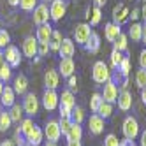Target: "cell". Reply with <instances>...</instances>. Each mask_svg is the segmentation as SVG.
<instances>
[{
  "mask_svg": "<svg viewBox=\"0 0 146 146\" xmlns=\"http://www.w3.org/2000/svg\"><path fill=\"white\" fill-rule=\"evenodd\" d=\"M21 51H23V55H25L27 58H34V56H37V53H39V40H37V37L28 35V37L23 40Z\"/></svg>",
  "mask_w": 146,
  "mask_h": 146,
  "instance_id": "30bf717a",
  "label": "cell"
},
{
  "mask_svg": "<svg viewBox=\"0 0 146 146\" xmlns=\"http://www.w3.org/2000/svg\"><path fill=\"white\" fill-rule=\"evenodd\" d=\"M0 146H16V143H14V139H5L0 143Z\"/></svg>",
  "mask_w": 146,
  "mask_h": 146,
  "instance_id": "7dc6e473",
  "label": "cell"
},
{
  "mask_svg": "<svg viewBox=\"0 0 146 146\" xmlns=\"http://www.w3.org/2000/svg\"><path fill=\"white\" fill-rule=\"evenodd\" d=\"M70 118H72V121H76V123H79V125H81L83 121H85V109L79 108V106H76L74 109H72Z\"/></svg>",
  "mask_w": 146,
  "mask_h": 146,
  "instance_id": "8d00e7d4",
  "label": "cell"
},
{
  "mask_svg": "<svg viewBox=\"0 0 146 146\" xmlns=\"http://www.w3.org/2000/svg\"><path fill=\"white\" fill-rule=\"evenodd\" d=\"M86 51H90V53H99V49H100V35L93 32L88 39V42L85 44Z\"/></svg>",
  "mask_w": 146,
  "mask_h": 146,
  "instance_id": "d4e9b609",
  "label": "cell"
},
{
  "mask_svg": "<svg viewBox=\"0 0 146 146\" xmlns=\"http://www.w3.org/2000/svg\"><path fill=\"white\" fill-rule=\"evenodd\" d=\"M114 49H118V51H121V53H123V51H127V48H129V34H120L118 35V39L116 40H114Z\"/></svg>",
  "mask_w": 146,
  "mask_h": 146,
  "instance_id": "f1b7e54d",
  "label": "cell"
},
{
  "mask_svg": "<svg viewBox=\"0 0 146 146\" xmlns=\"http://www.w3.org/2000/svg\"><path fill=\"white\" fill-rule=\"evenodd\" d=\"M44 137L48 141H53V143H56L62 137V130H60L58 120H48L46 121V125H44Z\"/></svg>",
  "mask_w": 146,
  "mask_h": 146,
  "instance_id": "ba28073f",
  "label": "cell"
},
{
  "mask_svg": "<svg viewBox=\"0 0 146 146\" xmlns=\"http://www.w3.org/2000/svg\"><path fill=\"white\" fill-rule=\"evenodd\" d=\"M121 130H123L125 139L134 141V139L139 135V123H137V120L132 118V116H127V118L123 120V127H121Z\"/></svg>",
  "mask_w": 146,
  "mask_h": 146,
  "instance_id": "5b68a950",
  "label": "cell"
},
{
  "mask_svg": "<svg viewBox=\"0 0 146 146\" xmlns=\"http://www.w3.org/2000/svg\"><path fill=\"white\" fill-rule=\"evenodd\" d=\"M113 76V72L109 70V67L104 64L102 60L95 62L92 67V79L97 83V85H104V83H108Z\"/></svg>",
  "mask_w": 146,
  "mask_h": 146,
  "instance_id": "7a4b0ae2",
  "label": "cell"
},
{
  "mask_svg": "<svg viewBox=\"0 0 146 146\" xmlns=\"http://www.w3.org/2000/svg\"><path fill=\"white\" fill-rule=\"evenodd\" d=\"M19 7H21L25 13H32L37 7V0H19Z\"/></svg>",
  "mask_w": 146,
  "mask_h": 146,
  "instance_id": "ab89813d",
  "label": "cell"
},
{
  "mask_svg": "<svg viewBox=\"0 0 146 146\" xmlns=\"http://www.w3.org/2000/svg\"><path fill=\"white\" fill-rule=\"evenodd\" d=\"M11 114H9V111H2L0 113V132H7L9 129H11Z\"/></svg>",
  "mask_w": 146,
  "mask_h": 146,
  "instance_id": "f546056e",
  "label": "cell"
},
{
  "mask_svg": "<svg viewBox=\"0 0 146 146\" xmlns=\"http://www.w3.org/2000/svg\"><path fill=\"white\" fill-rule=\"evenodd\" d=\"M9 114H11V120H13V121L19 123V121L23 120V114H25L23 106H19V104H14V106H11V108H9Z\"/></svg>",
  "mask_w": 146,
  "mask_h": 146,
  "instance_id": "83f0119b",
  "label": "cell"
},
{
  "mask_svg": "<svg viewBox=\"0 0 146 146\" xmlns=\"http://www.w3.org/2000/svg\"><path fill=\"white\" fill-rule=\"evenodd\" d=\"M9 44H11V35L5 28H2L0 30V49H5Z\"/></svg>",
  "mask_w": 146,
  "mask_h": 146,
  "instance_id": "60d3db41",
  "label": "cell"
},
{
  "mask_svg": "<svg viewBox=\"0 0 146 146\" xmlns=\"http://www.w3.org/2000/svg\"><path fill=\"white\" fill-rule=\"evenodd\" d=\"M51 34H53V27H51L49 23L37 27V34H35V37H37V40H39V44H42V42H49Z\"/></svg>",
  "mask_w": 146,
  "mask_h": 146,
  "instance_id": "44dd1931",
  "label": "cell"
},
{
  "mask_svg": "<svg viewBox=\"0 0 146 146\" xmlns=\"http://www.w3.org/2000/svg\"><path fill=\"white\" fill-rule=\"evenodd\" d=\"M14 92H16V95H25L27 90H28V79L25 74H18L14 78V85H13Z\"/></svg>",
  "mask_w": 146,
  "mask_h": 146,
  "instance_id": "7402d4cb",
  "label": "cell"
},
{
  "mask_svg": "<svg viewBox=\"0 0 146 146\" xmlns=\"http://www.w3.org/2000/svg\"><path fill=\"white\" fill-rule=\"evenodd\" d=\"M58 72H60V76L65 78V79L70 78V76H74V72H76V64H74V60H72V58H60Z\"/></svg>",
  "mask_w": 146,
  "mask_h": 146,
  "instance_id": "5bb4252c",
  "label": "cell"
},
{
  "mask_svg": "<svg viewBox=\"0 0 146 146\" xmlns=\"http://www.w3.org/2000/svg\"><path fill=\"white\" fill-rule=\"evenodd\" d=\"M7 4L13 5V7H16V5H19V0H7Z\"/></svg>",
  "mask_w": 146,
  "mask_h": 146,
  "instance_id": "9f6ffc18",
  "label": "cell"
},
{
  "mask_svg": "<svg viewBox=\"0 0 146 146\" xmlns=\"http://www.w3.org/2000/svg\"><path fill=\"white\" fill-rule=\"evenodd\" d=\"M141 16L144 18V21H146V2H144V5L141 7Z\"/></svg>",
  "mask_w": 146,
  "mask_h": 146,
  "instance_id": "6f0895ef",
  "label": "cell"
},
{
  "mask_svg": "<svg viewBox=\"0 0 146 146\" xmlns=\"http://www.w3.org/2000/svg\"><path fill=\"white\" fill-rule=\"evenodd\" d=\"M141 42L146 46V21L143 23V39H141Z\"/></svg>",
  "mask_w": 146,
  "mask_h": 146,
  "instance_id": "681fc988",
  "label": "cell"
},
{
  "mask_svg": "<svg viewBox=\"0 0 146 146\" xmlns=\"http://www.w3.org/2000/svg\"><path fill=\"white\" fill-rule=\"evenodd\" d=\"M58 125H60V130H62V135H65L70 129V125H72V118H67V116H60L58 120Z\"/></svg>",
  "mask_w": 146,
  "mask_h": 146,
  "instance_id": "74e56055",
  "label": "cell"
},
{
  "mask_svg": "<svg viewBox=\"0 0 146 146\" xmlns=\"http://www.w3.org/2000/svg\"><path fill=\"white\" fill-rule=\"evenodd\" d=\"M58 83H60V72L55 69H48L46 74H44V85L49 90H56L58 88Z\"/></svg>",
  "mask_w": 146,
  "mask_h": 146,
  "instance_id": "ffe728a7",
  "label": "cell"
},
{
  "mask_svg": "<svg viewBox=\"0 0 146 146\" xmlns=\"http://www.w3.org/2000/svg\"><path fill=\"white\" fill-rule=\"evenodd\" d=\"M0 30H2V27H0Z\"/></svg>",
  "mask_w": 146,
  "mask_h": 146,
  "instance_id": "6125c7cd",
  "label": "cell"
},
{
  "mask_svg": "<svg viewBox=\"0 0 146 146\" xmlns=\"http://www.w3.org/2000/svg\"><path fill=\"white\" fill-rule=\"evenodd\" d=\"M4 55H5V62L11 67H19V65H21V53H19V49L16 46L9 44L4 49Z\"/></svg>",
  "mask_w": 146,
  "mask_h": 146,
  "instance_id": "8fae6325",
  "label": "cell"
},
{
  "mask_svg": "<svg viewBox=\"0 0 146 146\" xmlns=\"http://www.w3.org/2000/svg\"><path fill=\"white\" fill-rule=\"evenodd\" d=\"M120 146H135V144H134V141H130V139H123V141L120 143Z\"/></svg>",
  "mask_w": 146,
  "mask_h": 146,
  "instance_id": "f907efd6",
  "label": "cell"
},
{
  "mask_svg": "<svg viewBox=\"0 0 146 146\" xmlns=\"http://www.w3.org/2000/svg\"><path fill=\"white\" fill-rule=\"evenodd\" d=\"M135 85H137V88L146 86V69H139L135 72Z\"/></svg>",
  "mask_w": 146,
  "mask_h": 146,
  "instance_id": "f35d334b",
  "label": "cell"
},
{
  "mask_svg": "<svg viewBox=\"0 0 146 146\" xmlns=\"http://www.w3.org/2000/svg\"><path fill=\"white\" fill-rule=\"evenodd\" d=\"M34 120L32 118H30V116H27V118H23L21 121H19V129H21V134H23V137H25V135L30 132V130H32L34 129Z\"/></svg>",
  "mask_w": 146,
  "mask_h": 146,
  "instance_id": "e575fe53",
  "label": "cell"
},
{
  "mask_svg": "<svg viewBox=\"0 0 146 146\" xmlns=\"http://www.w3.org/2000/svg\"><path fill=\"white\" fill-rule=\"evenodd\" d=\"M34 14H32V19H34V23L37 25V27H40V25H46V23H49V19H51V14H49V7H48V4H37V7L32 11Z\"/></svg>",
  "mask_w": 146,
  "mask_h": 146,
  "instance_id": "277c9868",
  "label": "cell"
},
{
  "mask_svg": "<svg viewBox=\"0 0 146 146\" xmlns=\"http://www.w3.org/2000/svg\"><path fill=\"white\" fill-rule=\"evenodd\" d=\"M104 92H102V99L106 100V102H111L114 104L118 100V95H120V92H118V86H116V81L114 79H109L108 83H104Z\"/></svg>",
  "mask_w": 146,
  "mask_h": 146,
  "instance_id": "9c48e42d",
  "label": "cell"
},
{
  "mask_svg": "<svg viewBox=\"0 0 146 146\" xmlns=\"http://www.w3.org/2000/svg\"><path fill=\"white\" fill-rule=\"evenodd\" d=\"M120 143H121V141H120L114 134H108L106 139H104V146H120Z\"/></svg>",
  "mask_w": 146,
  "mask_h": 146,
  "instance_id": "b9f144b4",
  "label": "cell"
},
{
  "mask_svg": "<svg viewBox=\"0 0 146 146\" xmlns=\"http://www.w3.org/2000/svg\"><path fill=\"white\" fill-rule=\"evenodd\" d=\"M42 106L46 111H55L60 106V95L56 93V90H49L46 88L42 93Z\"/></svg>",
  "mask_w": 146,
  "mask_h": 146,
  "instance_id": "8992f818",
  "label": "cell"
},
{
  "mask_svg": "<svg viewBox=\"0 0 146 146\" xmlns=\"http://www.w3.org/2000/svg\"><path fill=\"white\" fill-rule=\"evenodd\" d=\"M139 65H141V69H146V48L141 51V55H139Z\"/></svg>",
  "mask_w": 146,
  "mask_h": 146,
  "instance_id": "f6af8a7d",
  "label": "cell"
},
{
  "mask_svg": "<svg viewBox=\"0 0 146 146\" xmlns=\"http://www.w3.org/2000/svg\"><path fill=\"white\" fill-rule=\"evenodd\" d=\"M51 51V48H49V42H42V44H39V56H48V53Z\"/></svg>",
  "mask_w": 146,
  "mask_h": 146,
  "instance_id": "7bdbcfd3",
  "label": "cell"
},
{
  "mask_svg": "<svg viewBox=\"0 0 146 146\" xmlns=\"http://www.w3.org/2000/svg\"><path fill=\"white\" fill-rule=\"evenodd\" d=\"M25 139H27V144H30V146H40L44 141V130L37 127V125H34V129L25 135Z\"/></svg>",
  "mask_w": 146,
  "mask_h": 146,
  "instance_id": "2e32d148",
  "label": "cell"
},
{
  "mask_svg": "<svg viewBox=\"0 0 146 146\" xmlns=\"http://www.w3.org/2000/svg\"><path fill=\"white\" fill-rule=\"evenodd\" d=\"M95 2V5L97 7H102V5H106V0H93Z\"/></svg>",
  "mask_w": 146,
  "mask_h": 146,
  "instance_id": "11a10c76",
  "label": "cell"
},
{
  "mask_svg": "<svg viewBox=\"0 0 146 146\" xmlns=\"http://www.w3.org/2000/svg\"><path fill=\"white\" fill-rule=\"evenodd\" d=\"M120 34H121V25L114 23V21L108 23V25H106V28H104V37H106L108 42H114V40L118 39V35H120Z\"/></svg>",
  "mask_w": 146,
  "mask_h": 146,
  "instance_id": "d6986e66",
  "label": "cell"
},
{
  "mask_svg": "<svg viewBox=\"0 0 146 146\" xmlns=\"http://www.w3.org/2000/svg\"><path fill=\"white\" fill-rule=\"evenodd\" d=\"M65 137H67V141H81V137H83V127H81L79 123L72 121L69 132L65 134Z\"/></svg>",
  "mask_w": 146,
  "mask_h": 146,
  "instance_id": "cb8c5ba5",
  "label": "cell"
},
{
  "mask_svg": "<svg viewBox=\"0 0 146 146\" xmlns=\"http://www.w3.org/2000/svg\"><path fill=\"white\" fill-rule=\"evenodd\" d=\"M102 102H104V99H102V93H99V92L92 93V97H90V109H92L93 113H97Z\"/></svg>",
  "mask_w": 146,
  "mask_h": 146,
  "instance_id": "d6a6232c",
  "label": "cell"
},
{
  "mask_svg": "<svg viewBox=\"0 0 146 146\" xmlns=\"http://www.w3.org/2000/svg\"><path fill=\"white\" fill-rule=\"evenodd\" d=\"M92 34H93V30L90 28V23H78L74 27V34H72L74 35V42L79 46H85Z\"/></svg>",
  "mask_w": 146,
  "mask_h": 146,
  "instance_id": "3957f363",
  "label": "cell"
},
{
  "mask_svg": "<svg viewBox=\"0 0 146 146\" xmlns=\"http://www.w3.org/2000/svg\"><path fill=\"white\" fill-rule=\"evenodd\" d=\"M97 114H100V116H102L104 120L111 118V114H113V104H111V102H106V100H104V102L100 104V108H99Z\"/></svg>",
  "mask_w": 146,
  "mask_h": 146,
  "instance_id": "1f68e13d",
  "label": "cell"
},
{
  "mask_svg": "<svg viewBox=\"0 0 146 146\" xmlns=\"http://www.w3.org/2000/svg\"><path fill=\"white\" fill-rule=\"evenodd\" d=\"M104 121H106V120H104L100 114L93 113L92 116H90V120H88V129H90V132L95 134V135L102 134V130H104Z\"/></svg>",
  "mask_w": 146,
  "mask_h": 146,
  "instance_id": "e0dca14e",
  "label": "cell"
},
{
  "mask_svg": "<svg viewBox=\"0 0 146 146\" xmlns=\"http://www.w3.org/2000/svg\"><path fill=\"white\" fill-rule=\"evenodd\" d=\"M141 146H146V130L141 132Z\"/></svg>",
  "mask_w": 146,
  "mask_h": 146,
  "instance_id": "816d5d0a",
  "label": "cell"
},
{
  "mask_svg": "<svg viewBox=\"0 0 146 146\" xmlns=\"http://www.w3.org/2000/svg\"><path fill=\"white\" fill-rule=\"evenodd\" d=\"M76 108V97L70 90H64L60 95V106H58V111H60V116H67L70 118L72 114V109Z\"/></svg>",
  "mask_w": 146,
  "mask_h": 146,
  "instance_id": "6da1fadb",
  "label": "cell"
},
{
  "mask_svg": "<svg viewBox=\"0 0 146 146\" xmlns=\"http://www.w3.org/2000/svg\"><path fill=\"white\" fill-rule=\"evenodd\" d=\"M0 104H2L4 108H11L16 104V92L13 86H4V92H2V95H0Z\"/></svg>",
  "mask_w": 146,
  "mask_h": 146,
  "instance_id": "ac0fdd59",
  "label": "cell"
},
{
  "mask_svg": "<svg viewBox=\"0 0 146 146\" xmlns=\"http://www.w3.org/2000/svg\"><path fill=\"white\" fill-rule=\"evenodd\" d=\"M23 111H25V114L27 116H35V114L39 113V99L35 97V93H25V99H23Z\"/></svg>",
  "mask_w": 146,
  "mask_h": 146,
  "instance_id": "52a82bcc",
  "label": "cell"
},
{
  "mask_svg": "<svg viewBox=\"0 0 146 146\" xmlns=\"http://www.w3.org/2000/svg\"><path fill=\"white\" fill-rule=\"evenodd\" d=\"M0 113H2V104H0Z\"/></svg>",
  "mask_w": 146,
  "mask_h": 146,
  "instance_id": "94428289",
  "label": "cell"
},
{
  "mask_svg": "<svg viewBox=\"0 0 146 146\" xmlns=\"http://www.w3.org/2000/svg\"><path fill=\"white\" fill-rule=\"evenodd\" d=\"M141 100L146 104V86H144V88H141Z\"/></svg>",
  "mask_w": 146,
  "mask_h": 146,
  "instance_id": "f5cc1de1",
  "label": "cell"
},
{
  "mask_svg": "<svg viewBox=\"0 0 146 146\" xmlns=\"http://www.w3.org/2000/svg\"><path fill=\"white\" fill-rule=\"evenodd\" d=\"M62 40H64V37H62V32H60V30H53L51 39H49V48H51V51H56V53H58Z\"/></svg>",
  "mask_w": 146,
  "mask_h": 146,
  "instance_id": "4316f807",
  "label": "cell"
},
{
  "mask_svg": "<svg viewBox=\"0 0 146 146\" xmlns=\"http://www.w3.org/2000/svg\"><path fill=\"white\" fill-rule=\"evenodd\" d=\"M44 146H58V144H56V143H53V141H48Z\"/></svg>",
  "mask_w": 146,
  "mask_h": 146,
  "instance_id": "91938a15",
  "label": "cell"
},
{
  "mask_svg": "<svg viewBox=\"0 0 146 146\" xmlns=\"http://www.w3.org/2000/svg\"><path fill=\"white\" fill-rule=\"evenodd\" d=\"M65 11H67V5H65L64 0H53L49 5V14H51L53 21H60L65 16Z\"/></svg>",
  "mask_w": 146,
  "mask_h": 146,
  "instance_id": "4fadbf2b",
  "label": "cell"
},
{
  "mask_svg": "<svg viewBox=\"0 0 146 146\" xmlns=\"http://www.w3.org/2000/svg\"><path fill=\"white\" fill-rule=\"evenodd\" d=\"M109 58H111V67H113L114 70H116V69L120 67V64L123 62V58H125V56H123V53H121V51H118V49H114V48H113V51H111V56H109Z\"/></svg>",
  "mask_w": 146,
  "mask_h": 146,
  "instance_id": "4dcf8cb0",
  "label": "cell"
},
{
  "mask_svg": "<svg viewBox=\"0 0 146 146\" xmlns=\"http://www.w3.org/2000/svg\"><path fill=\"white\" fill-rule=\"evenodd\" d=\"M116 102H118V108H120L121 111H129V109L132 108V95H130V92L121 90Z\"/></svg>",
  "mask_w": 146,
  "mask_h": 146,
  "instance_id": "603a6c76",
  "label": "cell"
},
{
  "mask_svg": "<svg viewBox=\"0 0 146 146\" xmlns=\"http://www.w3.org/2000/svg\"><path fill=\"white\" fill-rule=\"evenodd\" d=\"M5 64H7V62H5V55H4V51L0 49V72H2V69L5 67Z\"/></svg>",
  "mask_w": 146,
  "mask_h": 146,
  "instance_id": "bcb514c9",
  "label": "cell"
},
{
  "mask_svg": "<svg viewBox=\"0 0 146 146\" xmlns=\"http://www.w3.org/2000/svg\"><path fill=\"white\" fill-rule=\"evenodd\" d=\"M67 83H69V88H70V90H78V78H76V76L67 78Z\"/></svg>",
  "mask_w": 146,
  "mask_h": 146,
  "instance_id": "ee69618b",
  "label": "cell"
},
{
  "mask_svg": "<svg viewBox=\"0 0 146 146\" xmlns=\"http://www.w3.org/2000/svg\"><path fill=\"white\" fill-rule=\"evenodd\" d=\"M74 53H76V42H74V39L64 37V40H62V44H60V49H58V55L62 58H72Z\"/></svg>",
  "mask_w": 146,
  "mask_h": 146,
  "instance_id": "9a60e30c",
  "label": "cell"
},
{
  "mask_svg": "<svg viewBox=\"0 0 146 146\" xmlns=\"http://www.w3.org/2000/svg\"><path fill=\"white\" fill-rule=\"evenodd\" d=\"M139 16H141V9H134V11L130 13V18L132 19H137Z\"/></svg>",
  "mask_w": 146,
  "mask_h": 146,
  "instance_id": "c3c4849f",
  "label": "cell"
},
{
  "mask_svg": "<svg viewBox=\"0 0 146 146\" xmlns=\"http://www.w3.org/2000/svg\"><path fill=\"white\" fill-rule=\"evenodd\" d=\"M4 86H5V85H4V81L0 79V95H2V92H4Z\"/></svg>",
  "mask_w": 146,
  "mask_h": 146,
  "instance_id": "680465c9",
  "label": "cell"
},
{
  "mask_svg": "<svg viewBox=\"0 0 146 146\" xmlns=\"http://www.w3.org/2000/svg\"><path fill=\"white\" fill-rule=\"evenodd\" d=\"M67 146H81V141H67Z\"/></svg>",
  "mask_w": 146,
  "mask_h": 146,
  "instance_id": "db71d44e",
  "label": "cell"
},
{
  "mask_svg": "<svg viewBox=\"0 0 146 146\" xmlns=\"http://www.w3.org/2000/svg\"><path fill=\"white\" fill-rule=\"evenodd\" d=\"M100 19H102V11H100V7L95 5L90 11V27H97L100 23Z\"/></svg>",
  "mask_w": 146,
  "mask_h": 146,
  "instance_id": "836d02e7",
  "label": "cell"
},
{
  "mask_svg": "<svg viewBox=\"0 0 146 146\" xmlns=\"http://www.w3.org/2000/svg\"><path fill=\"white\" fill-rule=\"evenodd\" d=\"M129 19H130V11H129L127 5H123V4L114 5V9H113V21L114 23L123 25V23H127Z\"/></svg>",
  "mask_w": 146,
  "mask_h": 146,
  "instance_id": "7c38bea8",
  "label": "cell"
},
{
  "mask_svg": "<svg viewBox=\"0 0 146 146\" xmlns=\"http://www.w3.org/2000/svg\"><path fill=\"white\" fill-rule=\"evenodd\" d=\"M129 37L134 40V42H141V39H143V25L137 23V21H134L132 27L129 28Z\"/></svg>",
  "mask_w": 146,
  "mask_h": 146,
  "instance_id": "484cf974",
  "label": "cell"
},
{
  "mask_svg": "<svg viewBox=\"0 0 146 146\" xmlns=\"http://www.w3.org/2000/svg\"><path fill=\"white\" fill-rule=\"evenodd\" d=\"M130 69H132V64H130V58H129V56H125V58H123V62H121V64H120V67H118L116 70L120 72L121 76H125V78H127V76L130 74Z\"/></svg>",
  "mask_w": 146,
  "mask_h": 146,
  "instance_id": "d590c367",
  "label": "cell"
}]
</instances>
